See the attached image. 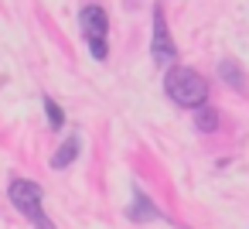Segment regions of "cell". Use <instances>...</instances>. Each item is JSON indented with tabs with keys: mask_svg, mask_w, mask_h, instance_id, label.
Masks as SVG:
<instances>
[{
	"mask_svg": "<svg viewBox=\"0 0 249 229\" xmlns=\"http://www.w3.org/2000/svg\"><path fill=\"white\" fill-rule=\"evenodd\" d=\"M195 127L205 130V134H212V130L218 127V113L208 110V106H198V110H195Z\"/></svg>",
	"mask_w": 249,
	"mask_h": 229,
	"instance_id": "ba28073f",
	"label": "cell"
},
{
	"mask_svg": "<svg viewBox=\"0 0 249 229\" xmlns=\"http://www.w3.org/2000/svg\"><path fill=\"white\" fill-rule=\"evenodd\" d=\"M45 113H48V123H52V130H62V123H65V113H62V106H58L52 96H45Z\"/></svg>",
	"mask_w": 249,
	"mask_h": 229,
	"instance_id": "9c48e42d",
	"label": "cell"
},
{
	"mask_svg": "<svg viewBox=\"0 0 249 229\" xmlns=\"http://www.w3.org/2000/svg\"><path fill=\"white\" fill-rule=\"evenodd\" d=\"M79 24H82V35H86V41H89L92 58H96V62H106V55H109V45H106L109 18H106V11H103V7H96V4H89V7H82Z\"/></svg>",
	"mask_w": 249,
	"mask_h": 229,
	"instance_id": "3957f363",
	"label": "cell"
},
{
	"mask_svg": "<svg viewBox=\"0 0 249 229\" xmlns=\"http://www.w3.org/2000/svg\"><path fill=\"white\" fill-rule=\"evenodd\" d=\"M218 76H222L229 86H235L239 93H246V72H242V65H239V62L222 58V62H218Z\"/></svg>",
	"mask_w": 249,
	"mask_h": 229,
	"instance_id": "8992f818",
	"label": "cell"
},
{
	"mask_svg": "<svg viewBox=\"0 0 249 229\" xmlns=\"http://www.w3.org/2000/svg\"><path fill=\"white\" fill-rule=\"evenodd\" d=\"M150 55H154L157 65H171L174 55H178V48H174V41H171V35H167V24H164V11H160V7H154V41H150Z\"/></svg>",
	"mask_w": 249,
	"mask_h": 229,
	"instance_id": "277c9868",
	"label": "cell"
},
{
	"mask_svg": "<svg viewBox=\"0 0 249 229\" xmlns=\"http://www.w3.org/2000/svg\"><path fill=\"white\" fill-rule=\"evenodd\" d=\"M7 195H11L14 209H18L35 229H55V226L48 222L45 209H41V185H35V181H28V178H14V181L7 185Z\"/></svg>",
	"mask_w": 249,
	"mask_h": 229,
	"instance_id": "7a4b0ae2",
	"label": "cell"
},
{
	"mask_svg": "<svg viewBox=\"0 0 249 229\" xmlns=\"http://www.w3.org/2000/svg\"><path fill=\"white\" fill-rule=\"evenodd\" d=\"M130 219L133 222H147V219H157V209L147 202V195L143 191H137V205L130 209Z\"/></svg>",
	"mask_w": 249,
	"mask_h": 229,
	"instance_id": "52a82bcc",
	"label": "cell"
},
{
	"mask_svg": "<svg viewBox=\"0 0 249 229\" xmlns=\"http://www.w3.org/2000/svg\"><path fill=\"white\" fill-rule=\"evenodd\" d=\"M79 151H82V140L72 134V137H69V140H65L55 154H52V168H58V171H62V168H69V164L79 157Z\"/></svg>",
	"mask_w": 249,
	"mask_h": 229,
	"instance_id": "5b68a950",
	"label": "cell"
},
{
	"mask_svg": "<svg viewBox=\"0 0 249 229\" xmlns=\"http://www.w3.org/2000/svg\"><path fill=\"white\" fill-rule=\"evenodd\" d=\"M164 89H167V96H171L178 106H188V110H198V106H205V99H208L205 79H201L195 69H188V65H174V69L167 72V79H164Z\"/></svg>",
	"mask_w": 249,
	"mask_h": 229,
	"instance_id": "6da1fadb",
	"label": "cell"
}]
</instances>
